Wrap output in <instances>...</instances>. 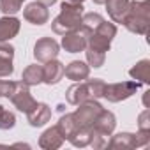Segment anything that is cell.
<instances>
[{"label":"cell","instance_id":"obj_1","mask_svg":"<svg viewBox=\"0 0 150 150\" xmlns=\"http://www.w3.org/2000/svg\"><path fill=\"white\" fill-rule=\"evenodd\" d=\"M122 25L136 35H145L150 25V0H131Z\"/></svg>","mask_w":150,"mask_h":150},{"label":"cell","instance_id":"obj_2","mask_svg":"<svg viewBox=\"0 0 150 150\" xmlns=\"http://www.w3.org/2000/svg\"><path fill=\"white\" fill-rule=\"evenodd\" d=\"M85 7L83 4H71V2H64L60 4V13L58 16L51 21V30L58 35H64L74 28L81 27V18H83Z\"/></svg>","mask_w":150,"mask_h":150},{"label":"cell","instance_id":"obj_3","mask_svg":"<svg viewBox=\"0 0 150 150\" xmlns=\"http://www.w3.org/2000/svg\"><path fill=\"white\" fill-rule=\"evenodd\" d=\"M104 81L99 78L94 80H83V81H74V85H71L65 92V99L69 104L78 106L80 103L90 101V99H101L103 97V90H104Z\"/></svg>","mask_w":150,"mask_h":150},{"label":"cell","instance_id":"obj_4","mask_svg":"<svg viewBox=\"0 0 150 150\" xmlns=\"http://www.w3.org/2000/svg\"><path fill=\"white\" fill-rule=\"evenodd\" d=\"M117 35V25L111 23V21H106L103 20L90 34L88 37V42H87V48L90 50H97L101 53H106L110 51L111 48V41L115 39Z\"/></svg>","mask_w":150,"mask_h":150},{"label":"cell","instance_id":"obj_5","mask_svg":"<svg viewBox=\"0 0 150 150\" xmlns=\"http://www.w3.org/2000/svg\"><path fill=\"white\" fill-rule=\"evenodd\" d=\"M141 83L138 81H118V83H106L103 90V97L108 103H122L136 94Z\"/></svg>","mask_w":150,"mask_h":150},{"label":"cell","instance_id":"obj_6","mask_svg":"<svg viewBox=\"0 0 150 150\" xmlns=\"http://www.w3.org/2000/svg\"><path fill=\"white\" fill-rule=\"evenodd\" d=\"M101 110H103V104L99 103V99H90V101L80 103L78 108L72 111L76 127H92L97 115L101 113Z\"/></svg>","mask_w":150,"mask_h":150},{"label":"cell","instance_id":"obj_7","mask_svg":"<svg viewBox=\"0 0 150 150\" xmlns=\"http://www.w3.org/2000/svg\"><path fill=\"white\" fill-rule=\"evenodd\" d=\"M90 34H92V30L87 28L85 25H81V27H78V28H74V30L64 34L60 46H62L67 53H80V51H85Z\"/></svg>","mask_w":150,"mask_h":150},{"label":"cell","instance_id":"obj_8","mask_svg":"<svg viewBox=\"0 0 150 150\" xmlns=\"http://www.w3.org/2000/svg\"><path fill=\"white\" fill-rule=\"evenodd\" d=\"M9 101L14 104V108H16L18 111H21V113H25V115L37 104V101H35L34 96L30 94V87L25 85L23 81H16L14 92H13V96L9 97Z\"/></svg>","mask_w":150,"mask_h":150},{"label":"cell","instance_id":"obj_9","mask_svg":"<svg viewBox=\"0 0 150 150\" xmlns=\"http://www.w3.org/2000/svg\"><path fill=\"white\" fill-rule=\"evenodd\" d=\"M58 53H60V44H58L53 37H41V39H37V42L34 44V57H35V60L41 62V64L57 58Z\"/></svg>","mask_w":150,"mask_h":150},{"label":"cell","instance_id":"obj_10","mask_svg":"<svg viewBox=\"0 0 150 150\" xmlns=\"http://www.w3.org/2000/svg\"><path fill=\"white\" fill-rule=\"evenodd\" d=\"M23 18L32 23V25H44L48 23L50 20V11H48V6H44L42 2H39V0H35V2H30L25 9H23Z\"/></svg>","mask_w":150,"mask_h":150},{"label":"cell","instance_id":"obj_11","mask_svg":"<svg viewBox=\"0 0 150 150\" xmlns=\"http://www.w3.org/2000/svg\"><path fill=\"white\" fill-rule=\"evenodd\" d=\"M115 127H117V117H115V113L110 111V110H106V108H103L101 113L97 115L94 125H92V131L110 138V136L113 134Z\"/></svg>","mask_w":150,"mask_h":150},{"label":"cell","instance_id":"obj_12","mask_svg":"<svg viewBox=\"0 0 150 150\" xmlns=\"http://www.w3.org/2000/svg\"><path fill=\"white\" fill-rule=\"evenodd\" d=\"M64 64L57 58L50 60V62H44L42 65V83L46 85H57L62 81L64 78Z\"/></svg>","mask_w":150,"mask_h":150},{"label":"cell","instance_id":"obj_13","mask_svg":"<svg viewBox=\"0 0 150 150\" xmlns=\"http://www.w3.org/2000/svg\"><path fill=\"white\" fill-rule=\"evenodd\" d=\"M27 120H28L30 127H42L51 120V108L46 103H37L27 113Z\"/></svg>","mask_w":150,"mask_h":150},{"label":"cell","instance_id":"obj_14","mask_svg":"<svg viewBox=\"0 0 150 150\" xmlns=\"http://www.w3.org/2000/svg\"><path fill=\"white\" fill-rule=\"evenodd\" d=\"M21 21L16 16H2L0 18V42H9L20 34Z\"/></svg>","mask_w":150,"mask_h":150},{"label":"cell","instance_id":"obj_15","mask_svg":"<svg viewBox=\"0 0 150 150\" xmlns=\"http://www.w3.org/2000/svg\"><path fill=\"white\" fill-rule=\"evenodd\" d=\"M64 136H62V132L58 131V127L57 125H51V127H48L41 136H39V146L41 148H44V150H57V148H60L62 145H64Z\"/></svg>","mask_w":150,"mask_h":150},{"label":"cell","instance_id":"obj_16","mask_svg":"<svg viewBox=\"0 0 150 150\" xmlns=\"http://www.w3.org/2000/svg\"><path fill=\"white\" fill-rule=\"evenodd\" d=\"M64 76L72 81H83L90 76V65L81 60H72L64 67Z\"/></svg>","mask_w":150,"mask_h":150},{"label":"cell","instance_id":"obj_17","mask_svg":"<svg viewBox=\"0 0 150 150\" xmlns=\"http://www.w3.org/2000/svg\"><path fill=\"white\" fill-rule=\"evenodd\" d=\"M129 2L131 0H106L104 2L108 16L111 18L113 23H122V20L129 9Z\"/></svg>","mask_w":150,"mask_h":150},{"label":"cell","instance_id":"obj_18","mask_svg":"<svg viewBox=\"0 0 150 150\" xmlns=\"http://www.w3.org/2000/svg\"><path fill=\"white\" fill-rule=\"evenodd\" d=\"M129 76L141 85H150V60L143 58L139 62H136L131 69H129Z\"/></svg>","mask_w":150,"mask_h":150},{"label":"cell","instance_id":"obj_19","mask_svg":"<svg viewBox=\"0 0 150 150\" xmlns=\"http://www.w3.org/2000/svg\"><path fill=\"white\" fill-rule=\"evenodd\" d=\"M108 148H117V150H129L136 148V136L132 132H118L111 136L106 143Z\"/></svg>","mask_w":150,"mask_h":150},{"label":"cell","instance_id":"obj_20","mask_svg":"<svg viewBox=\"0 0 150 150\" xmlns=\"http://www.w3.org/2000/svg\"><path fill=\"white\" fill-rule=\"evenodd\" d=\"M21 81L28 87H35V85L42 83V65H37V64L27 65L21 74Z\"/></svg>","mask_w":150,"mask_h":150},{"label":"cell","instance_id":"obj_21","mask_svg":"<svg viewBox=\"0 0 150 150\" xmlns=\"http://www.w3.org/2000/svg\"><path fill=\"white\" fill-rule=\"evenodd\" d=\"M90 139H92V129L90 127H76V129H74V132L67 138V141L72 146H78V148L88 146L90 145Z\"/></svg>","mask_w":150,"mask_h":150},{"label":"cell","instance_id":"obj_22","mask_svg":"<svg viewBox=\"0 0 150 150\" xmlns=\"http://www.w3.org/2000/svg\"><path fill=\"white\" fill-rule=\"evenodd\" d=\"M57 127H58V131L62 132L64 139H67V138L74 132V129H76V122H74L72 113H65V115H62L60 120L57 122Z\"/></svg>","mask_w":150,"mask_h":150},{"label":"cell","instance_id":"obj_23","mask_svg":"<svg viewBox=\"0 0 150 150\" xmlns=\"http://www.w3.org/2000/svg\"><path fill=\"white\" fill-rule=\"evenodd\" d=\"M85 57H87V64L94 69H99L104 65L106 62V53H101L97 50H90V48H85Z\"/></svg>","mask_w":150,"mask_h":150},{"label":"cell","instance_id":"obj_24","mask_svg":"<svg viewBox=\"0 0 150 150\" xmlns=\"http://www.w3.org/2000/svg\"><path fill=\"white\" fill-rule=\"evenodd\" d=\"M23 2L27 0H0V13H4L6 16H14L21 11Z\"/></svg>","mask_w":150,"mask_h":150},{"label":"cell","instance_id":"obj_25","mask_svg":"<svg viewBox=\"0 0 150 150\" xmlns=\"http://www.w3.org/2000/svg\"><path fill=\"white\" fill-rule=\"evenodd\" d=\"M16 125V117L13 111L6 110L2 104H0V129L2 131H9Z\"/></svg>","mask_w":150,"mask_h":150},{"label":"cell","instance_id":"obj_26","mask_svg":"<svg viewBox=\"0 0 150 150\" xmlns=\"http://www.w3.org/2000/svg\"><path fill=\"white\" fill-rule=\"evenodd\" d=\"M104 18L99 14V13H83V18H81V25H85L87 28L94 30Z\"/></svg>","mask_w":150,"mask_h":150},{"label":"cell","instance_id":"obj_27","mask_svg":"<svg viewBox=\"0 0 150 150\" xmlns=\"http://www.w3.org/2000/svg\"><path fill=\"white\" fill-rule=\"evenodd\" d=\"M14 87H16V81H7V80L0 78V97L9 99L14 92Z\"/></svg>","mask_w":150,"mask_h":150},{"label":"cell","instance_id":"obj_28","mask_svg":"<svg viewBox=\"0 0 150 150\" xmlns=\"http://www.w3.org/2000/svg\"><path fill=\"white\" fill-rule=\"evenodd\" d=\"M138 131H150V110L145 108L138 117Z\"/></svg>","mask_w":150,"mask_h":150},{"label":"cell","instance_id":"obj_29","mask_svg":"<svg viewBox=\"0 0 150 150\" xmlns=\"http://www.w3.org/2000/svg\"><path fill=\"white\" fill-rule=\"evenodd\" d=\"M14 58V46L9 42H0V60H13Z\"/></svg>","mask_w":150,"mask_h":150},{"label":"cell","instance_id":"obj_30","mask_svg":"<svg viewBox=\"0 0 150 150\" xmlns=\"http://www.w3.org/2000/svg\"><path fill=\"white\" fill-rule=\"evenodd\" d=\"M14 72L13 60H0V78H9Z\"/></svg>","mask_w":150,"mask_h":150},{"label":"cell","instance_id":"obj_31","mask_svg":"<svg viewBox=\"0 0 150 150\" xmlns=\"http://www.w3.org/2000/svg\"><path fill=\"white\" fill-rule=\"evenodd\" d=\"M148 96H150V90H146L145 96H143V104H145V108H150V106H148Z\"/></svg>","mask_w":150,"mask_h":150},{"label":"cell","instance_id":"obj_32","mask_svg":"<svg viewBox=\"0 0 150 150\" xmlns=\"http://www.w3.org/2000/svg\"><path fill=\"white\" fill-rule=\"evenodd\" d=\"M39 2H42L44 6H48V7H50V6H53V4H57V0H39Z\"/></svg>","mask_w":150,"mask_h":150},{"label":"cell","instance_id":"obj_33","mask_svg":"<svg viewBox=\"0 0 150 150\" xmlns=\"http://www.w3.org/2000/svg\"><path fill=\"white\" fill-rule=\"evenodd\" d=\"M92 2H94L96 6H104V2H106V0H92Z\"/></svg>","mask_w":150,"mask_h":150},{"label":"cell","instance_id":"obj_34","mask_svg":"<svg viewBox=\"0 0 150 150\" xmlns=\"http://www.w3.org/2000/svg\"><path fill=\"white\" fill-rule=\"evenodd\" d=\"M65 2H71V4H83L85 0H65Z\"/></svg>","mask_w":150,"mask_h":150}]
</instances>
